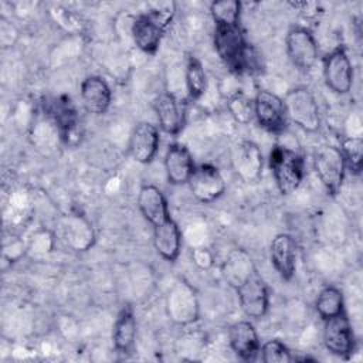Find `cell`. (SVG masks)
I'll use <instances>...</instances> for the list:
<instances>
[{"label": "cell", "instance_id": "1", "mask_svg": "<svg viewBox=\"0 0 363 363\" xmlns=\"http://www.w3.org/2000/svg\"><path fill=\"white\" fill-rule=\"evenodd\" d=\"M213 44L217 55L231 72L242 74L258 69V55L247 43L240 26L214 24Z\"/></svg>", "mask_w": 363, "mask_h": 363}, {"label": "cell", "instance_id": "2", "mask_svg": "<svg viewBox=\"0 0 363 363\" xmlns=\"http://www.w3.org/2000/svg\"><path fill=\"white\" fill-rule=\"evenodd\" d=\"M173 14L174 6L170 3L155 6L153 9L138 14L130 23V35L135 45L146 54H155Z\"/></svg>", "mask_w": 363, "mask_h": 363}, {"label": "cell", "instance_id": "3", "mask_svg": "<svg viewBox=\"0 0 363 363\" xmlns=\"http://www.w3.org/2000/svg\"><path fill=\"white\" fill-rule=\"evenodd\" d=\"M269 169L278 190L282 194L294 193L302 183L305 162L302 156L284 145H275L269 152Z\"/></svg>", "mask_w": 363, "mask_h": 363}, {"label": "cell", "instance_id": "4", "mask_svg": "<svg viewBox=\"0 0 363 363\" xmlns=\"http://www.w3.org/2000/svg\"><path fill=\"white\" fill-rule=\"evenodd\" d=\"M286 118L308 133L319 130L322 119L315 95L306 86L291 88L282 98Z\"/></svg>", "mask_w": 363, "mask_h": 363}, {"label": "cell", "instance_id": "5", "mask_svg": "<svg viewBox=\"0 0 363 363\" xmlns=\"http://www.w3.org/2000/svg\"><path fill=\"white\" fill-rule=\"evenodd\" d=\"M169 319L179 326H189L200 318L197 291L184 279H177L169 289L164 301Z\"/></svg>", "mask_w": 363, "mask_h": 363}, {"label": "cell", "instance_id": "6", "mask_svg": "<svg viewBox=\"0 0 363 363\" xmlns=\"http://www.w3.org/2000/svg\"><path fill=\"white\" fill-rule=\"evenodd\" d=\"M312 164L325 190L332 196L337 194L347 170L340 149L335 145H322L316 147L312 156Z\"/></svg>", "mask_w": 363, "mask_h": 363}, {"label": "cell", "instance_id": "7", "mask_svg": "<svg viewBox=\"0 0 363 363\" xmlns=\"http://www.w3.org/2000/svg\"><path fill=\"white\" fill-rule=\"evenodd\" d=\"M234 289L240 308L247 318L261 319L268 313L269 288L257 268Z\"/></svg>", "mask_w": 363, "mask_h": 363}, {"label": "cell", "instance_id": "8", "mask_svg": "<svg viewBox=\"0 0 363 363\" xmlns=\"http://www.w3.org/2000/svg\"><path fill=\"white\" fill-rule=\"evenodd\" d=\"M285 50L289 61L301 71H309L316 64L319 48L312 31L302 26H294L285 35Z\"/></svg>", "mask_w": 363, "mask_h": 363}, {"label": "cell", "instance_id": "9", "mask_svg": "<svg viewBox=\"0 0 363 363\" xmlns=\"http://www.w3.org/2000/svg\"><path fill=\"white\" fill-rule=\"evenodd\" d=\"M323 78L326 86L337 94L345 95L353 85V65L343 45H337L323 57Z\"/></svg>", "mask_w": 363, "mask_h": 363}, {"label": "cell", "instance_id": "10", "mask_svg": "<svg viewBox=\"0 0 363 363\" xmlns=\"http://www.w3.org/2000/svg\"><path fill=\"white\" fill-rule=\"evenodd\" d=\"M254 118L269 133H282L288 126V118L281 96L268 89H259L254 96Z\"/></svg>", "mask_w": 363, "mask_h": 363}, {"label": "cell", "instance_id": "11", "mask_svg": "<svg viewBox=\"0 0 363 363\" xmlns=\"http://www.w3.org/2000/svg\"><path fill=\"white\" fill-rule=\"evenodd\" d=\"M322 340L326 350L337 357L347 359L353 353L356 337L346 312L323 320Z\"/></svg>", "mask_w": 363, "mask_h": 363}, {"label": "cell", "instance_id": "12", "mask_svg": "<svg viewBox=\"0 0 363 363\" xmlns=\"http://www.w3.org/2000/svg\"><path fill=\"white\" fill-rule=\"evenodd\" d=\"M187 184L193 197L204 204L216 201L225 191V180L218 167L211 163L196 166Z\"/></svg>", "mask_w": 363, "mask_h": 363}, {"label": "cell", "instance_id": "13", "mask_svg": "<svg viewBox=\"0 0 363 363\" xmlns=\"http://www.w3.org/2000/svg\"><path fill=\"white\" fill-rule=\"evenodd\" d=\"M231 167L242 182L254 183L259 179L264 166V157L259 146L248 139L238 140L230 153Z\"/></svg>", "mask_w": 363, "mask_h": 363}, {"label": "cell", "instance_id": "14", "mask_svg": "<svg viewBox=\"0 0 363 363\" xmlns=\"http://www.w3.org/2000/svg\"><path fill=\"white\" fill-rule=\"evenodd\" d=\"M58 234L72 251H88L95 244V230L91 221L79 213H68L58 221Z\"/></svg>", "mask_w": 363, "mask_h": 363}, {"label": "cell", "instance_id": "15", "mask_svg": "<svg viewBox=\"0 0 363 363\" xmlns=\"http://www.w3.org/2000/svg\"><path fill=\"white\" fill-rule=\"evenodd\" d=\"M45 115L58 128L64 143L74 145L79 139V116L69 96L61 95L51 99L45 105Z\"/></svg>", "mask_w": 363, "mask_h": 363}, {"label": "cell", "instance_id": "16", "mask_svg": "<svg viewBox=\"0 0 363 363\" xmlns=\"http://www.w3.org/2000/svg\"><path fill=\"white\" fill-rule=\"evenodd\" d=\"M160 143V135L156 125L150 122H139L129 135L128 150L132 159L140 164L150 163L157 150Z\"/></svg>", "mask_w": 363, "mask_h": 363}, {"label": "cell", "instance_id": "17", "mask_svg": "<svg viewBox=\"0 0 363 363\" xmlns=\"http://www.w3.org/2000/svg\"><path fill=\"white\" fill-rule=\"evenodd\" d=\"M159 128L167 135H179L186 122V105L172 92H162L153 101Z\"/></svg>", "mask_w": 363, "mask_h": 363}, {"label": "cell", "instance_id": "18", "mask_svg": "<svg viewBox=\"0 0 363 363\" xmlns=\"http://www.w3.org/2000/svg\"><path fill=\"white\" fill-rule=\"evenodd\" d=\"M163 164L166 179L173 186L187 184L196 167L189 147L179 142L170 143L167 146Z\"/></svg>", "mask_w": 363, "mask_h": 363}, {"label": "cell", "instance_id": "19", "mask_svg": "<svg viewBox=\"0 0 363 363\" xmlns=\"http://www.w3.org/2000/svg\"><path fill=\"white\" fill-rule=\"evenodd\" d=\"M228 345L235 356L241 360H254L261 347L259 336L250 320H238L228 329Z\"/></svg>", "mask_w": 363, "mask_h": 363}, {"label": "cell", "instance_id": "20", "mask_svg": "<svg viewBox=\"0 0 363 363\" xmlns=\"http://www.w3.org/2000/svg\"><path fill=\"white\" fill-rule=\"evenodd\" d=\"M79 96L85 111L94 115H104L112 102L111 86L99 75H89L82 79Z\"/></svg>", "mask_w": 363, "mask_h": 363}, {"label": "cell", "instance_id": "21", "mask_svg": "<svg viewBox=\"0 0 363 363\" xmlns=\"http://www.w3.org/2000/svg\"><path fill=\"white\" fill-rule=\"evenodd\" d=\"M269 258L282 279H292L296 271V242L294 237L286 233L277 234L269 244Z\"/></svg>", "mask_w": 363, "mask_h": 363}, {"label": "cell", "instance_id": "22", "mask_svg": "<svg viewBox=\"0 0 363 363\" xmlns=\"http://www.w3.org/2000/svg\"><path fill=\"white\" fill-rule=\"evenodd\" d=\"M138 208L143 218L153 227L170 218V210L163 191L153 184H143L138 193Z\"/></svg>", "mask_w": 363, "mask_h": 363}, {"label": "cell", "instance_id": "23", "mask_svg": "<svg viewBox=\"0 0 363 363\" xmlns=\"http://www.w3.org/2000/svg\"><path fill=\"white\" fill-rule=\"evenodd\" d=\"M153 247L166 261L174 262L182 250V231L173 217L152 227Z\"/></svg>", "mask_w": 363, "mask_h": 363}, {"label": "cell", "instance_id": "24", "mask_svg": "<svg viewBox=\"0 0 363 363\" xmlns=\"http://www.w3.org/2000/svg\"><path fill=\"white\" fill-rule=\"evenodd\" d=\"M136 339V318L133 309L126 305L123 306L113 322L112 328V343L118 353L129 354L133 350Z\"/></svg>", "mask_w": 363, "mask_h": 363}, {"label": "cell", "instance_id": "25", "mask_svg": "<svg viewBox=\"0 0 363 363\" xmlns=\"http://www.w3.org/2000/svg\"><path fill=\"white\" fill-rule=\"evenodd\" d=\"M254 269L251 255L241 248L231 250L223 264V275L233 288H237Z\"/></svg>", "mask_w": 363, "mask_h": 363}, {"label": "cell", "instance_id": "26", "mask_svg": "<svg viewBox=\"0 0 363 363\" xmlns=\"http://www.w3.org/2000/svg\"><path fill=\"white\" fill-rule=\"evenodd\" d=\"M315 309L322 320L345 312L343 292L335 285L323 286L316 296Z\"/></svg>", "mask_w": 363, "mask_h": 363}, {"label": "cell", "instance_id": "27", "mask_svg": "<svg viewBox=\"0 0 363 363\" xmlns=\"http://www.w3.org/2000/svg\"><path fill=\"white\" fill-rule=\"evenodd\" d=\"M184 84L189 98L196 101L203 96L207 89V75L201 61L193 55L187 58L184 68Z\"/></svg>", "mask_w": 363, "mask_h": 363}, {"label": "cell", "instance_id": "28", "mask_svg": "<svg viewBox=\"0 0 363 363\" xmlns=\"http://www.w3.org/2000/svg\"><path fill=\"white\" fill-rule=\"evenodd\" d=\"M31 138L38 149H52L61 140L58 128L47 115L44 119H38L33 123Z\"/></svg>", "mask_w": 363, "mask_h": 363}, {"label": "cell", "instance_id": "29", "mask_svg": "<svg viewBox=\"0 0 363 363\" xmlns=\"http://www.w3.org/2000/svg\"><path fill=\"white\" fill-rule=\"evenodd\" d=\"M210 13L214 24L240 26L241 3L238 0H220L210 4Z\"/></svg>", "mask_w": 363, "mask_h": 363}, {"label": "cell", "instance_id": "30", "mask_svg": "<svg viewBox=\"0 0 363 363\" xmlns=\"http://www.w3.org/2000/svg\"><path fill=\"white\" fill-rule=\"evenodd\" d=\"M227 109L237 123L247 125L254 119V101L244 92L231 94L227 98Z\"/></svg>", "mask_w": 363, "mask_h": 363}, {"label": "cell", "instance_id": "31", "mask_svg": "<svg viewBox=\"0 0 363 363\" xmlns=\"http://www.w3.org/2000/svg\"><path fill=\"white\" fill-rule=\"evenodd\" d=\"M340 152L346 162V169L354 174L362 172V156H363V140L360 136H346L342 140Z\"/></svg>", "mask_w": 363, "mask_h": 363}, {"label": "cell", "instance_id": "32", "mask_svg": "<svg viewBox=\"0 0 363 363\" xmlns=\"http://www.w3.org/2000/svg\"><path fill=\"white\" fill-rule=\"evenodd\" d=\"M261 360L264 363H291L295 360L288 346L279 339H269L259 347Z\"/></svg>", "mask_w": 363, "mask_h": 363}, {"label": "cell", "instance_id": "33", "mask_svg": "<svg viewBox=\"0 0 363 363\" xmlns=\"http://www.w3.org/2000/svg\"><path fill=\"white\" fill-rule=\"evenodd\" d=\"M18 38V30L16 28V26L7 20L6 17L0 18V43L3 48H9L13 47V44L17 41Z\"/></svg>", "mask_w": 363, "mask_h": 363}, {"label": "cell", "instance_id": "34", "mask_svg": "<svg viewBox=\"0 0 363 363\" xmlns=\"http://www.w3.org/2000/svg\"><path fill=\"white\" fill-rule=\"evenodd\" d=\"M191 261L200 268V269H210L214 264V255L208 248L204 247H194L190 252Z\"/></svg>", "mask_w": 363, "mask_h": 363}]
</instances>
